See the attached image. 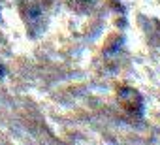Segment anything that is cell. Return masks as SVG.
Instances as JSON below:
<instances>
[{
	"label": "cell",
	"instance_id": "cell-3",
	"mask_svg": "<svg viewBox=\"0 0 160 145\" xmlns=\"http://www.w3.org/2000/svg\"><path fill=\"white\" fill-rule=\"evenodd\" d=\"M94 2H96V0H68V4L73 10H77V12H87V10H91L94 6Z\"/></svg>",
	"mask_w": 160,
	"mask_h": 145
},
{
	"label": "cell",
	"instance_id": "cell-2",
	"mask_svg": "<svg viewBox=\"0 0 160 145\" xmlns=\"http://www.w3.org/2000/svg\"><path fill=\"white\" fill-rule=\"evenodd\" d=\"M117 96H119L121 108L126 113L138 115V117L143 113V98H141V94L136 89H132V87H121L119 92H117Z\"/></svg>",
	"mask_w": 160,
	"mask_h": 145
},
{
	"label": "cell",
	"instance_id": "cell-1",
	"mask_svg": "<svg viewBox=\"0 0 160 145\" xmlns=\"http://www.w3.org/2000/svg\"><path fill=\"white\" fill-rule=\"evenodd\" d=\"M49 0H17L30 36H38L45 27V6Z\"/></svg>",
	"mask_w": 160,
	"mask_h": 145
},
{
	"label": "cell",
	"instance_id": "cell-4",
	"mask_svg": "<svg viewBox=\"0 0 160 145\" xmlns=\"http://www.w3.org/2000/svg\"><path fill=\"white\" fill-rule=\"evenodd\" d=\"M4 74H6V72H4V66H2V64H0V79H2V78H4Z\"/></svg>",
	"mask_w": 160,
	"mask_h": 145
}]
</instances>
